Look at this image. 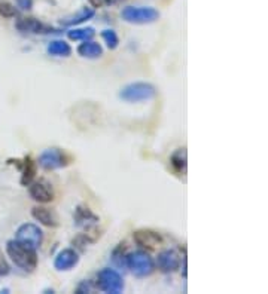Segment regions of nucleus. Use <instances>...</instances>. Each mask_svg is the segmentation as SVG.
Listing matches in <instances>:
<instances>
[{
    "mask_svg": "<svg viewBox=\"0 0 268 294\" xmlns=\"http://www.w3.org/2000/svg\"><path fill=\"white\" fill-rule=\"evenodd\" d=\"M6 253L11 257V260L15 263V266L26 271V272H33L37 266L36 248L27 245V244L19 243L17 239H11L6 243Z\"/></svg>",
    "mask_w": 268,
    "mask_h": 294,
    "instance_id": "obj_1",
    "label": "nucleus"
},
{
    "mask_svg": "<svg viewBox=\"0 0 268 294\" xmlns=\"http://www.w3.org/2000/svg\"><path fill=\"white\" fill-rule=\"evenodd\" d=\"M157 95V88L148 82H134L121 89L119 98L127 103H140L152 100Z\"/></svg>",
    "mask_w": 268,
    "mask_h": 294,
    "instance_id": "obj_2",
    "label": "nucleus"
},
{
    "mask_svg": "<svg viewBox=\"0 0 268 294\" xmlns=\"http://www.w3.org/2000/svg\"><path fill=\"white\" fill-rule=\"evenodd\" d=\"M37 162L43 170L53 171V170H60V168L67 167L71 162V156H69L64 150H61L58 147H50V149H45L39 155Z\"/></svg>",
    "mask_w": 268,
    "mask_h": 294,
    "instance_id": "obj_3",
    "label": "nucleus"
},
{
    "mask_svg": "<svg viewBox=\"0 0 268 294\" xmlns=\"http://www.w3.org/2000/svg\"><path fill=\"white\" fill-rule=\"evenodd\" d=\"M121 17L127 22L131 24H151L160 18V12L151 6H127L123 9Z\"/></svg>",
    "mask_w": 268,
    "mask_h": 294,
    "instance_id": "obj_4",
    "label": "nucleus"
},
{
    "mask_svg": "<svg viewBox=\"0 0 268 294\" xmlns=\"http://www.w3.org/2000/svg\"><path fill=\"white\" fill-rule=\"evenodd\" d=\"M125 264L136 277H149L154 272V260L144 251H134L125 256Z\"/></svg>",
    "mask_w": 268,
    "mask_h": 294,
    "instance_id": "obj_5",
    "label": "nucleus"
},
{
    "mask_svg": "<svg viewBox=\"0 0 268 294\" xmlns=\"http://www.w3.org/2000/svg\"><path fill=\"white\" fill-rule=\"evenodd\" d=\"M95 285L105 291V293L109 294H121L124 291V281H123V277L110 269V268H106V269H102L97 275V282Z\"/></svg>",
    "mask_w": 268,
    "mask_h": 294,
    "instance_id": "obj_6",
    "label": "nucleus"
},
{
    "mask_svg": "<svg viewBox=\"0 0 268 294\" xmlns=\"http://www.w3.org/2000/svg\"><path fill=\"white\" fill-rule=\"evenodd\" d=\"M15 239L19 243L27 244L33 248H39L43 243V232L35 223H24L17 229Z\"/></svg>",
    "mask_w": 268,
    "mask_h": 294,
    "instance_id": "obj_7",
    "label": "nucleus"
},
{
    "mask_svg": "<svg viewBox=\"0 0 268 294\" xmlns=\"http://www.w3.org/2000/svg\"><path fill=\"white\" fill-rule=\"evenodd\" d=\"M18 32L29 33V35H48V33H58L57 29L50 27L43 22H40L36 18H19L15 22Z\"/></svg>",
    "mask_w": 268,
    "mask_h": 294,
    "instance_id": "obj_8",
    "label": "nucleus"
},
{
    "mask_svg": "<svg viewBox=\"0 0 268 294\" xmlns=\"http://www.w3.org/2000/svg\"><path fill=\"white\" fill-rule=\"evenodd\" d=\"M29 195L33 201L39 204H50V202H53L54 196H55L53 186L45 180L32 181L29 184Z\"/></svg>",
    "mask_w": 268,
    "mask_h": 294,
    "instance_id": "obj_9",
    "label": "nucleus"
},
{
    "mask_svg": "<svg viewBox=\"0 0 268 294\" xmlns=\"http://www.w3.org/2000/svg\"><path fill=\"white\" fill-rule=\"evenodd\" d=\"M133 239H134V243L137 244L139 247L149 248V250H154V248H157L158 245L162 244V236L158 232L151 230V229H139V230H136L133 233Z\"/></svg>",
    "mask_w": 268,
    "mask_h": 294,
    "instance_id": "obj_10",
    "label": "nucleus"
},
{
    "mask_svg": "<svg viewBox=\"0 0 268 294\" xmlns=\"http://www.w3.org/2000/svg\"><path fill=\"white\" fill-rule=\"evenodd\" d=\"M78 263H79V254L73 248H64L55 256L54 268L60 272H67L71 271Z\"/></svg>",
    "mask_w": 268,
    "mask_h": 294,
    "instance_id": "obj_11",
    "label": "nucleus"
},
{
    "mask_svg": "<svg viewBox=\"0 0 268 294\" xmlns=\"http://www.w3.org/2000/svg\"><path fill=\"white\" fill-rule=\"evenodd\" d=\"M157 266L161 272L172 274L180 268V257L175 250H162L157 257Z\"/></svg>",
    "mask_w": 268,
    "mask_h": 294,
    "instance_id": "obj_12",
    "label": "nucleus"
},
{
    "mask_svg": "<svg viewBox=\"0 0 268 294\" xmlns=\"http://www.w3.org/2000/svg\"><path fill=\"white\" fill-rule=\"evenodd\" d=\"M32 216L36 222H39L40 225L46 226V227H57L58 226V217L54 212L53 209L42 205L32 208Z\"/></svg>",
    "mask_w": 268,
    "mask_h": 294,
    "instance_id": "obj_13",
    "label": "nucleus"
},
{
    "mask_svg": "<svg viewBox=\"0 0 268 294\" xmlns=\"http://www.w3.org/2000/svg\"><path fill=\"white\" fill-rule=\"evenodd\" d=\"M78 54L82 58H88V60H97L103 55V48L92 40H85L84 43H81L78 46Z\"/></svg>",
    "mask_w": 268,
    "mask_h": 294,
    "instance_id": "obj_14",
    "label": "nucleus"
},
{
    "mask_svg": "<svg viewBox=\"0 0 268 294\" xmlns=\"http://www.w3.org/2000/svg\"><path fill=\"white\" fill-rule=\"evenodd\" d=\"M170 165L173 168V171L179 175H183L186 173V167H188V155H186V149H176L173 152V155L170 156Z\"/></svg>",
    "mask_w": 268,
    "mask_h": 294,
    "instance_id": "obj_15",
    "label": "nucleus"
},
{
    "mask_svg": "<svg viewBox=\"0 0 268 294\" xmlns=\"http://www.w3.org/2000/svg\"><path fill=\"white\" fill-rule=\"evenodd\" d=\"M36 177V164L30 156H26L21 165V184L29 186Z\"/></svg>",
    "mask_w": 268,
    "mask_h": 294,
    "instance_id": "obj_16",
    "label": "nucleus"
},
{
    "mask_svg": "<svg viewBox=\"0 0 268 294\" xmlns=\"http://www.w3.org/2000/svg\"><path fill=\"white\" fill-rule=\"evenodd\" d=\"M94 15H95L94 9H91V8H84V9H81L78 14H75V15H71V17L64 18V19H61V24H63V25H66V27L78 25V24H81V22H85V21L91 19Z\"/></svg>",
    "mask_w": 268,
    "mask_h": 294,
    "instance_id": "obj_17",
    "label": "nucleus"
},
{
    "mask_svg": "<svg viewBox=\"0 0 268 294\" xmlns=\"http://www.w3.org/2000/svg\"><path fill=\"white\" fill-rule=\"evenodd\" d=\"M46 52L53 57H70L71 55V48L70 45L64 40H53L48 43L46 46Z\"/></svg>",
    "mask_w": 268,
    "mask_h": 294,
    "instance_id": "obj_18",
    "label": "nucleus"
},
{
    "mask_svg": "<svg viewBox=\"0 0 268 294\" xmlns=\"http://www.w3.org/2000/svg\"><path fill=\"white\" fill-rule=\"evenodd\" d=\"M75 220L79 226H89V225H95L99 222V217L95 214L91 212L89 208L85 207H78L76 209V214H75Z\"/></svg>",
    "mask_w": 268,
    "mask_h": 294,
    "instance_id": "obj_19",
    "label": "nucleus"
},
{
    "mask_svg": "<svg viewBox=\"0 0 268 294\" xmlns=\"http://www.w3.org/2000/svg\"><path fill=\"white\" fill-rule=\"evenodd\" d=\"M95 35L94 29L92 27H87V29H73V30H69L67 32V36L70 40H75V42H85V40H91Z\"/></svg>",
    "mask_w": 268,
    "mask_h": 294,
    "instance_id": "obj_20",
    "label": "nucleus"
},
{
    "mask_svg": "<svg viewBox=\"0 0 268 294\" xmlns=\"http://www.w3.org/2000/svg\"><path fill=\"white\" fill-rule=\"evenodd\" d=\"M102 37H103V40H105V43H106V46L109 49H116L118 46H119V37L118 35L113 32V30H103L102 32Z\"/></svg>",
    "mask_w": 268,
    "mask_h": 294,
    "instance_id": "obj_21",
    "label": "nucleus"
},
{
    "mask_svg": "<svg viewBox=\"0 0 268 294\" xmlns=\"http://www.w3.org/2000/svg\"><path fill=\"white\" fill-rule=\"evenodd\" d=\"M15 15H17V9L11 3H8V2H2L0 3V17L14 18Z\"/></svg>",
    "mask_w": 268,
    "mask_h": 294,
    "instance_id": "obj_22",
    "label": "nucleus"
},
{
    "mask_svg": "<svg viewBox=\"0 0 268 294\" xmlns=\"http://www.w3.org/2000/svg\"><path fill=\"white\" fill-rule=\"evenodd\" d=\"M9 272H11V268L3 256V251L0 250V277H6V275H9Z\"/></svg>",
    "mask_w": 268,
    "mask_h": 294,
    "instance_id": "obj_23",
    "label": "nucleus"
},
{
    "mask_svg": "<svg viewBox=\"0 0 268 294\" xmlns=\"http://www.w3.org/2000/svg\"><path fill=\"white\" fill-rule=\"evenodd\" d=\"M17 6L22 11H30L33 8V0H15Z\"/></svg>",
    "mask_w": 268,
    "mask_h": 294,
    "instance_id": "obj_24",
    "label": "nucleus"
},
{
    "mask_svg": "<svg viewBox=\"0 0 268 294\" xmlns=\"http://www.w3.org/2000/svg\"><path fill=\"white\" fill-rule=\"evenodd\" d=\"M76 293L78 294H84V293H91V285H89L88 281H84L79 287H78V290H76Z\"/></svg>",
    "mask_w": 268,
    "mask_h": 294,
    "instance_id": "obj_25",
    "label": "nucleus"
},
{
    "mask_svg": "<svg viewBox=\"0 0 268 294\" xmlns=\"http://www.w3.org/2000/svg\"><path fill=\"white\" fill-rule=\"evenodd\" d=\"M92 8H100L103 5V0H88Z\"/></svg>",
    "mask_w": 268,
    "mask_h": 294,
    "instance_id": "obj_26",
    "label": "nucleus"
},
{
    "mask_svg": "<svg viewBox=\"0 0 268 294\" xmlns=\"http://www.w3.org/2000/svg\"><path fill=\"white\" fill-rule=\"evenodd\" d=\"M124 0H105V3H106L107 6H115V5H119V3H123Z\"/></svg>",
    "mask_w": 268,
    "mask_h": 294,
    "instance_id": "obj_27",
    "label": "nucleus"
}]
</instances>
